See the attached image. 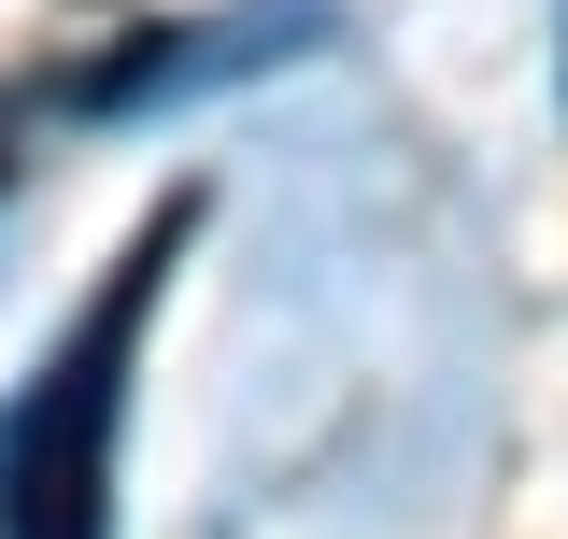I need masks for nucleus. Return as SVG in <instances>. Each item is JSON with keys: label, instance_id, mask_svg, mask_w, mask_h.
I'll list each match as a JSON object with an SVG mask.
<instances>
[{"label": "nucleus", "instance_id": "nucleus-1", "mask_svg": "<svg viewBox=\"0 0 568 539\" xmlns=\"http://www.w3.org/2000/svg\"><path fill=\"white\" fill-rule=\"evenodd\" d=\"M200 200H171L129 227V256L100 270L85 327L29 369V398L0 411V539H114V440H129V355H142V313L185 256Z\"/></svg>", "mask_w": 568, "mask_h": 539}, {"label": "nucleus", "instance_id": "nucleus-2", "mask_svg": "<svg viewBox=\"0 0 568 539\" xmlns=\"http://www.w3.org/2000/svg\"><path fill=\"white\" fill-rule=\"evenodd\" d=\"M271 29H298V14H242V29H129L114 58L71 71V114H142V100H185V85H213V71L271 58Z\"/></svg>", "mask_w": 568, "mask_h": 539}]
</instances>
